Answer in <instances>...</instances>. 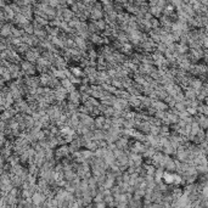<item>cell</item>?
<instances>
[{"label": "cell", "instance_id": "obj_1", "mask_svg": "<svg viewBox=\"0 0 208 208\" xmlns=\"http://www.w3.org/2000/svg\"><path fill=\"white\" fill-rule=\"evenodd\" d=\"M11 32H12V27H11L10 25H4V26L1 27V31H0L1 35H4V37L10 35L11 34Z\"/></svg>", "mask_w": 208, "mask_h": 208}]
</instances>
